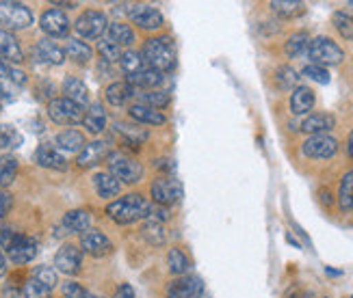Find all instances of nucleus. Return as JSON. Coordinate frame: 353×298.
Segmentation results:
<instances>
[{
	"mask_svg": "<svg viewBox=\"0 0 353 298\" xmlns=\"http://www.w3.org/2000/svg\"><path fill=\"white\" fill-rule=\"evenodd\" d=\"M152 210L154 206L139 193H132L126 197H119L115 201H111L106 206V214H109L111 221L119 223V225H130L137 221H145V218L152 216Z\"/></svg>",
	"mask_w": 353,
	"mask_h": 298,
	"instance_id": "f257e3e1",
	"label": "nucleus"
},
{
	"mask_svg": "<svg viewBox=\"0 0 353 298\" xmlns=\"http://www.w3.org/2000/svg\"><path fill=\"white\" fill-rule=\"evenodd\" d=\"M141 56H143L145 67L157 70L161 74L172 72L176 67V45H174L172 37H167V35L148 39Z\"/></svg>",
	"mask_w": 353,
	"mask_h": 298,
	"instance_id": "f03ea898",
	"label": "nucleus"
},
{
	"mask_svg": "<svg viewBox=\"0 0 353 298\" xmlns=\"http://www.w3.org/2000/svg\"><path fill=\"white\" fill-rule=\"evenodd\" d=\"M0 251L13 262V264H28L37 257V242L35 238L24 236L9 227L0 231Z\"/></svg>",
	"mask_w": 353,
	"mask_h": 298,
	"instance_id": "7ed1b4c3",
	"label": "nucleus"
},
{
	"mask_svg": "<svg viewBox=\"0 0 353 298\" xmlns=\"http://www.w3.org/2000/svg\"><path fill=\"white\" fill-rule=\"evenodd\" d=\"M106 167H109L106 173H111L119 184H139L145 173L141 162H137L130 156L119 151L106 156Z\"/></svg>",
	"mask_w": 353,
	"mask_h": 298,
	"instance_id": "20e7f679",
	"label": "nucleus"
},
{
	"mask_svg": "<svg viewBox=\"0 0 353 298\" xmlns=\"http://www.w3.org/2000/svg\"><path fill=\"white\" fill-rule=\"evenodd\" d=\"M308 58L312 61V65H321V67H332V65H341L345 61V52L339 43L330 37H314L310 39L308 45Z\"/></svg>",
	"mask_w": 353,
	"mask_h": 298,
	"instance_id": "39448f33",
	"label": "nucleus"
},
{
	"mask_svg": "<svg viewBox=\"0 0 353 298\" xmlns=\"http://www.w3.org/2000/svg\"><path fill=\"white\" fill-rule=\"evenodd\" d=\"M33 24V11L22 3L0 0V26L3 30H24Z\"/></svg>",
	"mask_w": 353,
	"mask_h": 298,
	"instance_id": "423d86ee",
	"label": "nucleus"
},
{
	"mask_svg": "<svg viewBox=\"0 0 353 298\" xmlns=\"http://www.w3.org/2000/svg\"><path fill=\"white\" fill-rule=\"evenodd\" d=\"M184 195V186L174 175H163L152 182V201L161 208H170Z\"/></svg>",
	"mask_w": 353,
	"mask_h": 298,
	"instance_id": "0eeeda50",
	"label": "nucleus"
},
{
	"mask_svg": "<svg viewBox=\"0 0 353 298\" xmlns=\"http://www.w3.org/2000/svg\"><path fill=\"white\" fill-rule=\"evenodd\" d=\"M106 26H109L106 15L96 9L83 11L74 22V30L81 39H100L106 33Z\"/></svg>",
	"mask_w": 353,
	"mask_h": 298,
	"instance_id": "6e6552de",
	"label": "nucleus"
},
{
	"mask_svg": "<svg viewBox=\"0 0 353 298\" xmlns=\"http://www.w3.org/2000/svg\"><path fill=\"white\" fill-rule=\"evenodd\" d=\"M48 117L57 125H79L83 123L85 108L70 102L68 98H54L48 104Z\"/></svg>",
	"mask_w": 353,
	"mask_h": 298,
	"instance_id": "1a4fd4ad",
	"label": "nucleus"
},
{
	"mask_svg": "<svg viewBox=\"0 0 353 298\" xmlns=\"http://www.w3.org/2000/svg\"><path fill=\"white\" fill-rule=\"evenodd\" d=\"M301 151L305 158L310 160H330L339 151V140L330 134H319V136H308L303 140Z\"/></svg>",
	"mask_w": 353,
	"mask_h": 298,
	"instance_id": "9d476101",
	"label": "nucleus"
},
{
	"mask_svg": "<svg viewBox=\"0 0 353 298\" xmlns=\"http://www.w3.org/2000/svg\"><path fill=\"white\" fill-rule=\"evenodd\" d=\"M83 268V251L76 244H63L54 255V270L68 277L79 275Z\"/></svg>",
	"mask_w": 353,
	"mask_h": 298,
	"instance_id": "9b49d317",
	"label": "nucleus"
},
{
	"mask_svg": "<svg viewBox=\"0 0 353 298\" xmlns=\"http://www.w3.org/2000/svg\"><path fill=\"white\" fill-rule=\"evenodd\" d=\"M128 18L132 24H137L143 30H161L165 20H163V13L157 7H150L143 3H137L128 7Z\"/></svg>",
	"mask_w": 353,
	"mask_h": 298,
	"instance_id": "f8f14e48",
	"label": "nucleus"
},
{
	"mask_svg": "<svg viewBox=\"0 0 353 298\" xmlns=\"http://www.w3.org/2000/svg\"><path fill=\"white\" fill-rule=\"evenodd\" d=\"M39 28L43 30L48 37H54V39H63L68 37L70 28H72V22L68 15L61 11V9H48L41 13L39 18Z\"/></svg>",
	"mask_w": 353,
	"mask_h": 298,
	"instance_id": "ddd939ff",
	"label": "nucleus"
},
{
	"mask_svg": "<svg viewBox=\"0 0 353 298\" xmlns=\"http://www.w3.org/2000/svg\"><path fill=\"white\" fill-rule=\"evenodd\" d=\"M204 284L199 277L184 275L176 277L170 286H167V298H202Z\"/></svg>",
	"mask_w": 353,
	"mask_h": 298,
	"instance_id": "4468645a",
	"label": "nucleus"
},
{
	"mask_svg": "<svg viewBox=\"0 0 353 298\" xmlns=\"http://www.w3.org/2000/svg\"><path fill=\"white\" fill-rule=\"evenodd\" d=\"M81 251L91 257H106L113 253V242L98 229H87L81 233Z\"/></svg>",
	"mask_w": 353,
	"mask_h": 298,
	"instance_id": "2eb2a0df",
	"label": "nucleus"
},
{
	"mask_svg": "<svg viewBox=\"0 0 353 298\" xmlns=\"http://www.w3.org/2000/svg\"><path fill=\"white\" fill-rule=\"evenodd\" d=\"M106 156H109V143H106V140H91V143H87L85 149L79 153V158H76V167H79V169L98 167L100 162L106 160Z\"/></svg>",
	"mask_w": 353,
	"mask_h": 298,
	"instance_id": "dca6fc26",
	"label": "nucleus"
},
{
	"mask_svg": "<svg viewBox=\"0 0 353 298\" xmlns=\"http://www.w3.org/2000/svg\"><path fill=\"white\" fill-rule=\"evenodd\" d=\"M334 125H336L334 115H330V113H314V115H308L301 121L299 130L305 132L308 136H319V134H330L334 130Z\"/></svg>",
	"mask_w": 353,
	"mask_h": 298,
	"instance_id": "f3484780",
	"label": "nucleus"
},
{
	"mask_svg": "<svg viewBox=\"0 0 353 298\" xmlns=\"http://www.w3.org/2000/svg\"><path fill=\"white\" fill-rule=\"evenodd\" d=\"M137 96V89L132 85H128L126 81H121V83H113L106 87L104 91V100L109 106L113 108H121V106H126L134 100Z\"/></svg>",
	"mask_w": 353,
	"mask_h": 298,
	"instance_id": "a211bd4d",
	"label": "nucleus"
},
{
	"mask_svg": "<svg viewBox=\"0 0 353 298\" xmlns=\"http://www.w3.org/2000/svg\"><path fill=\"white\" fill-rule=\"evenodd\" d=\"M0 56H3L9 65H18V63L24 61V52H22L18 37L3 28H0Z\"/></svg>",
	"mask_w": 353,
	"mask_h": 298,
	"instance_id": "6ab92c4d",
	"label": "nucleus"
},
{
	"mask_svg": "<svg viewBox=\"0 0 353 298\" xmlns=\"http://www.w3.org/2000/svg\"><path fill=\"white\" fill-rule=\"evenodd\" d=\"M35 162L43 169H52V171L68 169V160L63 158V153L52 145H39L35 151Z\"/></svg>",
	"mask_w": 353,
	"mask_h": 298,
	"instance_id": "aec40b11",
	"label": "nucleus"
},
{
	"mask_svg": "<svg viewBox=\"0 0 353 298\" xmlns=\"http://www.w3.org/2000/svg\"><path fill=\"white\" fill-rule=\"evenodd\" d=\"M314 91L310 87H295L290 93V113L293 115H308L314 108Z\"/></svg>",
	"mask_w": 353,
	"mask_h": 298,
	"instance_id": "412c9836",
	"label": "nucleus"
},
{
	"mask_svg": "<svg viewBox=\"0 0 353 298\" xmlns=\"http://www.w3.org/2000/svg\"><path fill=\"white\" fill-rule=\"evenodd\" d=\"M165 76L157 70H150V67H143L141 72H137L132 76H126V83L132 85L134 89H143V91H154L163 85Z\"/></svg>",
	"mask_w": 353,
	"mask_h": 298,
	"instance_id": "4be33fe9",
	"label": "nucleus"
},
{
	"mask_svg": "<svg viewBox=\"0 0 353 298\" xmlns=\"http://www.w3.org/2000/svg\"><path fill=\"white\" fill-rule=\"evenodd\" d=\"M128 117L137 123H143V125H163L167 121V117L161 111H154V108L143 106L139 102L128 106Z\"/></svg>",
	"mask_w": 353,
	"mask_h": 298,
	"instance_id": "5701e85b",
	"label": "nucleus"
},
{
	"mask_svg": "<svg viewBox=\"0 0 353 298\" xmlns=\"http://www.w3.org/2000/svg\"><path fill=\"white\" fill-rule=\"evenodd\" d=\"M83 125L89 134H100L106 128V111L100 102H94L87 106L85 117H83Z\"/></svg>",
	"mask_w": 353,
	"mask_h": 298,
	"instance_id": "b1692460",
	"label": "nucleus"
},
{
	"mask_svg": "<svg viewBox=\"0 0 353 298\" xmlns=\"http://www.w3.org/2000/svg\"><path fill=\"white\" fill-rule=\"evenodd\" d=\"M54 143H57V149H63V151H70V153H81L85 149V145H87V140H85L83 132L68 128V130L57 134Z\"/></svg>",
	"mask_w": 353,
	"mask_h": 298,
	"instance_id": "393cba45",
	"label": "nucleus"
},
{
	"mask_svg": "<svg viewBox=\"0 0 353 298\" xmlns=\"http://www.w3.org/2000/svg\"><path fill=\"white\" fill-rule=\"evenodd\" d=\"M63 98L85 108V106H89V89L81 78L68 76L63 81Z\"/></svg>",
	"mask_w": 353,
	"mask_h": 298,
	"instance_id": "a878e982",
	"label": "nucleus"
},
{
	"mask_svg": "<svg viewBox=\"0 0 353 298\" xmlns=\"http://www.w3.org/2000/svg\"><path fill=\"white\" fill-rule=\"evenodd\" d=\"M104 39L119 45V48H128V45L134 43V30L124 22H111L109 26H106Z\"/></svg>",
	"mask_w": 353,
	"mask_h": 298,
	"instance_id": "bb28decb",
	"label": "nucleus"
},
{
	"mask_svg": "<svg viewBox=\"0 0 353 298\" xmlns=\"http://www.w3.org/2000/svg\"><path fill=\"white\" fill-rule=\"evenodd\" d=\"M35 52H37L39 61L46 63V65H63L65 63V50L50 39H41L37 43Z\"/></svg>",
	"mask_w": 353,
	"mask_h": 298,
	"instance_id": "cd10ccee",
	"label": "nucleus"
},
{
	"mask_svg": "<svg viewBox=\"0 0 353 298\" xmlns=\"http://www.w3.org/2000/svg\"><path fill=\"white\" fill-rule=\"evenodd\" d=\"M91 184H94V191L102 199H115L121 191V184L111 173H96L91 178Z\"/></svg>",
	"mask_w": 353,
	"mask_h": 298,
	"instance_id": "c85d7f7f",
	"label": "nucleus"
},
{
	"mask_svg": "<svg viewBox=\"0 0 353 298\" xmlns=\"http://www.w3.org/2000/svg\"><path fill=\"white\" fill-rule=\"evenodd\" d=\"M61 227L65 229V233H85L91 229V216L85 210H72L63 216Z\"/></svg>",
	"mask_w": 353,
	"mask_h": 298,
	"instance_id": "c756f323",
	"label": "nucleus"
},
{
	"mask_svg": "<svg viewBox=\"0 0 353 298\" xmlns=\"http://www.w3.org/2000/svg\"><path fill=\"white\" fill-rule=\"evenodd\" d=\"M141 236L148 244L152 246H163L167 242V231H165V225L157 218H145V223L141 225Z\"/></svg>",
	"mask_w": 353,
	"mask_h": 298,
	"instance_id": "7c9ffc66",
	"label": "nucleus"
},
{
	"mask_svg": "<svg viewBox=\"0 0 353 298\" xmlns=\"http://www.w3.org/2000/svg\"><path fill=\"white\" fill-rule=\"evenodd\" d=\"M18 171H20V164H18V158H15V156H11V153L0 156V188H3V191H7V188L15 182Z\"/></svg>",
	"mask_w": 353,
	"mask_h": 298,
	"instance_id": "2f4dec72",
	"label": "nucleus"
},
{
	"mask_svg": "<svg viewBox=\"0 0 353 298\" xmlns=\"http://www.w3.org/2000/svg\"><path fill=\"white\" fill-rule=\"evenodd\" d=\"M94 56V50L81 39H68L65 43V58H72L76 65H87Z\"/></svg>",
	"mask_w": 353,
	"mask_h": 298,
	"instance_id": "473e14b6",
	"label": "nucleus"
},
{
	"mask_svg": "<svg viewBox=\"0 0 353 298\" xmlns=\"http://www.w3.org/2000/svg\"><path fill=\"white\" fill-rule=\"evenodd\" d=\"M308 45H310V35L305 33V30H299V33L288 37V41L284 45V52L288 58H297V56L308 52Z\"/></svg>",
	"mask_w": 353,
	"mask_h": 298,
	"instance_id": "72a5a7b5",
	"label": "nucleus"
},
{
	"mask_svg": "<svg viewBox=\"0 0 353 298\" xmlns=\"http://www.w3.org/2000/svg\"><path fill=\"white\" fill-rule=\"evenodd\" d=\"M191 268L189 257L182 253L180 248H172L170 255H167V270H170L174 277H184Z\"/></svg>",
	"mask_w": 353,
	"mask_h": 298,
	"instance_id": "f704fd0d",
	"label": "nucleus"
},
{
	"mask_svg": "<svg viewBox=\"0 0 353 298\" xmlns=\"http://www.w3.org/2000/svg\"><path fill=\"white\" fill-rule=\"evenodd\" d=\"M271 11L282 15V18H295V15H301L305 11V5L299 3V0H273L269 3Z\"/></svg>",
	"mask_w": 353,
	"mask_h": 298,
	"instance_id": "c9c22d12",
	"label": "nucleus"
},
{
	"mask_svg": "<svg viewBox=\"0 0 353 298\" xmlns=\"http://www.w3.org/2000/svg\"><path fill=\"white\" fill-rule=\"evenodd\" d=\"M339 206L343 212H353V171H347L343 175L339 188Z\"/></svg>",
	"mask_w": 353,
	"mask_h": 298,
	"instance_id": "e433bc0d",
	"label": "nucleus"
},
{
	"mask_svg": "<svg viewBox=\"0 0 353 298\" xmlns=\"http://www.w3.org/2000/svg\"><path fill=\"white\" fill-rule=\"evenodd\" d=\"M170 100H172L170 93H167V91H159V89L139 93V104L154 108V111H159V108H165L167 104H170Z\"/></svg>",
	"mask_w": 353,
	"mask_h": 298,
	"instance_id": "4c0bfd02",
	"label": "nucleus"
},
{
	"mask_svg": "<svg viewBox=\"0 0 353 298\" xmlns=\"http://www.w3.org/2000/svg\"><path fill=\"white\" fill-rule=\"evenodd\" d=\"M119 67H121V72H124L126 76H132L137 72H141L145 67V63H143V56L139 52L126 50L124 54H121V58H119Z\"/></svg>",
	"mask_w": 353,
	"mask_h": 298,
	"instance_id": "58836bf2",
	"label": "nucleus"
},
{
	"mask_svg": "<svg viewBox=\"0 0 353 298\" xmlns=\"http://www.w3.org/2000/svg\"><path fill=\"white\" fill-rule=\"evenodd\" d=\"M22 145V134L11 123L0 125V149H13Z\"/></svg>",
	"mask_w": 353,
	"mask_h": 298,
	"instance_id": "ea45409f",
	"label": "nucleus"
},
{
	"mask_svg": "<svg viewBox=\"0 0 353 298\" xmlns=\"http://www.w3.org/2000/svg\"><path fill=\"white\" fill-rule=\"evenodd\" d=\"M334 28L339 30L341 37L353 39V13L351 11H336L334 13Z\"/></svg>",
	"mask_w": 353,
	"mask_h": 298,
	"instance_id": "a19ab883",
	"label": "nucleus"
},
{
	"mask_svg": "<svg viewBox=\"0 0 353 298\" xmlns=\"http://www.w3.org/2000/svg\"><path fill=\"white\" fill-rule=\"evenodd\" d=\"M30 277L37 279L41 286H46L48 290H54L57 284H59V277H57V270L52 268V266H35L33 273H30Z\"/></svg>",
	"mask_w": 353,
	"mask_h": 298,
	"instance_id": "79ce46f5",
	"label": "nucleus"
},
{
	"mask_svg": "<svg viewBox=\"0 0 353 298\" xmlns=\"http://www.w3.org/2000/svg\"><path fill=\"white\" fill-rule=\"evenodd\" d=\"M299 81V76L293 67H288V65H282L278 67V72H275V83H278V87L282 91H290Z\"/></svg>",
	"mask_w": 353,
	"mask_h": 298,
	"instance_id": "37998d69",
	"label": "nucleus"
},
{
	"mask_svg": "<svg viewBox=\"0 0 353 298\" xmlns=\"http://www.w3.org/2000/svg\"><path fill=\"white\" fill-rule=\"evenodd\" d=\"M113 128L124 136L128 143L137 145V143H143V140L148 138V132H143L141 128H137V125H126V123H115Z\"/></svg>",
	"mask_w": 353,
	"mask_h": 298,
	"instance_id": "c03bdc74",
	"label": "nucleus"
},
{
	"mask_svg": "<svg viewBox=\"0 0 353 298\" xmlns=\"http://www.w3.org/2000/svg\"><path fill=\"white\" fill-rule=\"evenodd\" d=\"M22 292H24L26 298H48L52 290H48L46 286H41L37 279L28 277V279L24 281V286H22Z\"/></svg>",
	"mask_w": 353,
	"mask_h": 298,
	"instance_id": "a18cd8bd",
	"label": "nucleus"
},
{
	"mask_svg": "<svg viewBox=\"0 0 353 298\" xmlns=\"http://www.w3.org/2000/svg\"><path fill=\"white\" fill-rule=\"evenodd\" d=\"M98 54L102 56V61H109V63H119V58H121V48L119 45H115V43H111V41H106V39H102V41H98Z\"/></svg>",
	"mask_w": 353,
	"mask_h": 298,
	"instance_id": "49530a36",
	"label": "nucleus"
},
{
	"mask_svg": "<svg viewBox=\"0 0 353 298\" xmlns=\"http://www.w3.org/2000/svg\"><path fill=\"white\" fill-rule=\"evenodd\" d=\"M303 76L305 78H310V81L319 83V85H327L330 83V72L325 67H321V65H305L303 67Z\"/></svg>",
	"mask_w": 353,
	"mask_h": 298,
	"instance_id": "de8ad7c7",
	"label": "nucleus"
},
{
	"mask_svg": "<svg viewBox=\"0 0 353 298\" xmlns=\"http://www.w3.org/2000/svg\"><path fill=\"white\" fill-rule=\"evenodd\" d=\"M63 298H89V292L81 284H76V281H65Z\"/></svg>",
	"mask_w": 353,
	"mask_h": 298,
	"instance_id": "09e8293b",
	"label": "nucleus"
},
{
	"mask_svg": "<svg viewBox=\"0 0 353 298\" xmlns=\"http://www.w3.org/2000/svg\"><path fill=\"white\" fill-rule=\"evenodd\" d=\"M11 206H13V197L7 191H3V188H0V223L5 221V216L9 214Z\"/></svg>",
	"mask_w": 353,
	"mask_h": 298,
	"instance_id": "8fccbe9b",
	"label": "nucleus"
},
{
	"mask_svg": "<svg viewBox=\"0 0 353 298\" xmlns=\"http://www.w3.org/2000/svg\"><path fill=\"white\" fill-rule=\"evenodd\" d=\"M113 298H134V290H132V286L121 284V286L115 290V296H113Z\"/></svg>",
	"mask_w": 353,
	"mask_h": 298,
	"instance_id": "3c124183",
	"label": "nucleus"
},
{
	"mask_svg": "<svg viewBox=\"0 0 353 298\" xmlns=\"http://www.w3.org/2000/svg\"><path fill=\"white\" fill-rule=\"evenodd\" d=\"M9 81H11V83H15V85H26V74H24V72H20V70H15V67L11 65Z\"/></svg>",
	"mask_w": 353,
	"mask_h": 298,
	"instance_id": "603ef678",
	"label": "nucleus"
},
{
	"mask_svg": "<svg viewBox=\"0 0 353 298\" xmlns=\"http://www.w3.org/2000/svg\"><path fill=\"white\" fill-rule=\"evenodd\" d=\"M3 298H26L22 288H15V286H7L3 292Z\"/></svg>",
	"mask_w": 353,
	"mask_h": 298,
	"instance_id": "864d4df0",
	"label": "nucleus"
},
{
	"mask_svg": "<svg viewBox=\"0 0 353 298\" xmlns=\"http://www.w3.org/2000/svg\"><path fill=\"white\" fill-rule=\"evenodd\" d=\"M5 273H7V255L0 251V277H5Z\"/></svg>",
	"mask_w": 353,
	"mask_h": 298,
	"instance_id": "5fc2aeb1",
	"label": "nucleus"
},
{
	"mask_svg": "<svg viewBox=\"0 0 353 298\" xmlns=\"http://www.w3.org/2000/svg\"><path fill=\"white\" fill-rule=\"evenodd\" d=\"M5 102H7V93H5V89H3V85H0V113H3Z\"/></svg>",
	"mask_w": 353,
	"mask_h": 298,
	"instance_id": "6e6d98bb",
	"label": "nucleus"
},
{
	"mask_svg": "<svg viewBox=\"0 0 353 298\" xmlns=\"http://www.w3.org/2000/svg\"><path fill=\"white\" fill-rule=\"evenodd\" d=\"M54 7H65V9H76L79 7V3H52Z\"/></svg>",
	"mask_w": 353,
	"mask_h": 298,
	"instance_id": "4d7b16f0",
	"label": "nucleus"
},
{
	"mask_svg": "<svg viewBox=\"0 0 353 298\" xmlns=\"http://www.w3.org/2000/svg\"><path fill=\"white\" fill-rule=\"evenodd\" d=\"M347 151L351 156V160H353V132L349 134V140H347Z\"/></svg>",
	"mask_w": 353,
	"mask_h": 298,
	"instance_id": "13d9d810",
	"label": "nucleus"
},
{
	"mask_svg": "<svg viewBox=\"0 0 353 298\" xmlns=\"http://www.w3.org/2000/svg\"><path fill=\"white\" fill-rule=\"evenodd\" d=\"M89 298H102V296H94V294H89Z\"/></svg>",
	"mask_w": 353,
	"mask_h": 298,
	"instance_id": "bf43d9fd",
	"label": "nucleus"
},
{
	"mask_svg": "<svg viewBox=\"0 0 353 298\" xmlns=\"http://www.w3.org/2000/svg\"><path fill=\"white\" fill-rule=\"evenodd\" d=\"M347 5H349V7H353V0H349V3H347Z\"/></svg>",
	"mask_w": 353,
	"mask_h": 298,
	"instance_id": "052dcab7",
	"label": "nucleus"
},
{
	"mask_svg": "<svg viewBox=\"0 0 353 298\" xmlns=\"http://www.w3.org/2000/svg\"><path fill=\"white\" fill-rule=\"evenodd\" d=\"M323 298H327V296H323Z\"/></svg>",
	"mask_w": 353,
	"mask_h": 298,
	"instance_id": "680f3d73",
	"label": "nucleus"
},
{
	"mask_svg": "<svg viewBox=\"0 0 353 298\" xmlns=\"http://www.w3.org/2000/svg\"><path fill=\"white\" fill-rule=\"evenodd\" d=\"M351 298H353V296H351Z\"/></svg>",
	"mask_w": 353,
	"mask_h": 298,
	"instance_id": "e2e57ef3",
	"label": "nucleus"
}]
</instances>
